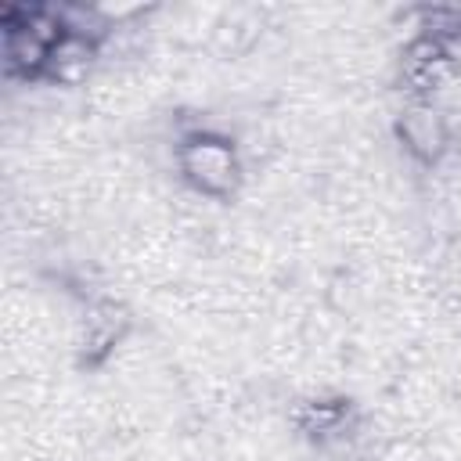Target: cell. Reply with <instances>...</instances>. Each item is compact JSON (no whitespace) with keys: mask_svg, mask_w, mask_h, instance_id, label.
Returning <instances> with one entry per match:
<instances>
[{"mask_svg":"<svg viewBox=\"0 0 461 461\" xmlns=\"http://www.w3.org/2000/svg\"><path fill=\"white\" fill-rule=\"evenodd\" d=\"M97 47L94 40L86 36H72V32H61V40L50 47V72L54 76H72L79 68H86L94 58H97Z\"/></svg>","mask_w":461,"mask_h":461,"instance_id":"8992f818","label":"cell"},{"mask_svg":"<svg viewBox=\"0 0 461 461\" xmlns=\"http://www.w3.org/2000/svg\"><path fill=\"white\" fill-rule=\"evenodd\" d=\"M454 72V50L429 40V36H414L411 47L403 50V79L414 90H436L439 83H447Z\"/></svg>","mask_w":461,"mask_h":461,"instance_id":"3957f363","label":"cell"},{"mask_svg":"<svg viewBox=\"0 0 461 461\" xmlns=\"http://www.w3.org/2000/svg\"><path fill=\"white\" fill-rule=\"evenodd\" d=\"M349 403L346 400H313L299 414V429L317 443H342L349 436Z\"/></svg>","mask_w":461,"mask_h":461,"instance_id":"5b68a950","label":"cell"},{"mask_svg":"<svg viewBox=\"0 0 461 461\" xmlns=\"http://www.w3.org/2000/svg\"><path fill=\"white\" fill-rule=\"evenodd\" d=\"M126 324H130V321H126V313H122L115 303H94V306L86 310L83 339H79L83 360H86V364H101V360L115 349V342L122 339Z\"/></svg>","mask_w":461,"mask_h":461,"instance_id":"277c9868","label":"cell"},{"mask_svg":"<svg viewBox=\"0 0 461 461\" xmlns=\"http://www.w3.org/2000/svg\"><path fill=\"white\" fill-rule=\"evenodd\" d=\"M180 176L205 198H230L241 180V158L230 137L212 130H191L176 144Z\"/></svg>","mask_w":461,"mask_h":461,"instance_id":"6da1fadb","label":"cell"},{"mask_svg":"<svg viewBox=\"0 0 461 461\" xmlns=\"http://www.w3.org/2000/svg\"><path fill=\"white\" fill-rule=\"evenodd\" d=\"M396 137L400 144L425 166L439 162L450 148V126L443 119V112H436L432 104H411L400 112V122H396Z\"/></svg>","mask_w":461,"mask_h":461,"instance_id":"7a4b0ae2","label":"cell"}]
</instances>
